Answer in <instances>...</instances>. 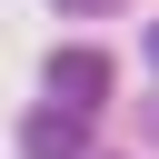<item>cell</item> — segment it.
<instances>
[{"mask_svg":"<svg viewBox=\"0 0 159 159\" xmlns=\"http://www.w3.org/2000/svg\"><path fill=\"white\" fill-rule=\"evenodd\" d=\"M40 80H50V99L80 109V119H99V99H109V60H99V50H60Z\"/></svg>","mask_w":159,"mask_h":159,"instance_id":"1","label":"cell"},{"mask_svg":"<svg viewBox=\"0 0 159 159\" xmlns=\"http://www.w3.org/2000/svg\"><path fill=\"white\" fill-rule=\"evenodd\" d=\"M20 159H89V119L60 109V99H40V109L20 119Z\"/></svg>","mask_w":159,"mask_h":159,"instance_id":"2","label":"cell"},{"mask_svg":"<svg viewBox=\"0 0 159 159\" xmlns=\"http://www.w3.org/2000/svg\"><path fill=\"white\" fill-rule=\"evenodd\" d=\"M50 10H70V20H99V10H119V0H50Z\"/></svg>","mask_w":159,"mask_h":159,"instance_id":"3","label":"cell"},{"mask_svg":"<svg viewBox=\"0 0 159 159\" xmlns=\"http://www.w3.org/2000/svg\"><path fill=\"white\" fill-rule=\"evenodd\" d=\"M149 70H159V20H149Z\"/></svg>","mask_w":159,"mask_h":159,"instance_id":"4","label":"cell"}]
</instances>
